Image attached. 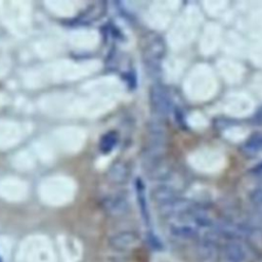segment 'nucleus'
Here are the masks:
<instances>
[{"instance_id":"nucleus-1","label":"nucleus","mask_w":262,"mask_h":262,"mask_svg":"<svg viewBox=\"0 0 262 262\" xmlns=\"http://www.w3.org/2000/svg\"><path fill=\"white\" fill-rule=\"evenodd\" d=\"M149 103L154 113L159 117H167L172 112V101L168 93L160 85L150 87Z\"/></svg>"},{"instance_id":"nucleus-2","label":"nucleus","mask_w":262,"mask_h":262,"mask_svg":"<svg viewBox=\"0 0 262 262\" xmlns=\"http://www.w3.org/2000/svg\"><path fill=\"white\" fill-rule=\"evenodd\" d=\"M220 260L221 262H247L246 246L235 238L227 241L220 250Z\"/></svg>"},{"instance_id":"nucleus-3","label":"nucleus","mask_w":262,"mask_h":262,"mask_svg":"<svg viewBox=\"0 0 262 262\" xmlns=\"http://www.w3.org/2000/svg\"><path fill=\"white\" fill-rule=\"evenodd\" d=\"M170 233L175 238L181 241H191L199 239L201 235V230L191 222L183 219L174 220L170 225Z\"/></svg>"},{"instance_id":"nucleus-4","label":"nucleus","mask_w":262,"mask_h":262,"mask_svg":"<svg viewBox=\"0 0 262 262\" xmlns=\"http://www.w3.org/2000/svg\"><path fill=\"white\" fill-rule=\"evenodd\" d=\"M165 54V45L160 37H151L147 40L143 47V55L146 66L152 67L158 64V61Z\"/></svg>"},{"instance_id":"nucleus-5","label":"nucleus","mask_w":262,"mask_h":262,"mask_svg":"<svg viewBox=\"0 0 262 262\" xmlns=\"http://www.w3.org/2000/svg\"><path fill=\"white\" fill-rule=\"evenodd\" d=\"M139 236L136 232L131 230L120 231L108 238V245L112 249L117 251H129L137 246Z\"/></svg>"},{"instance_id":"nucleus-6","label":"nucleus","mask_w":262,"mask_h":262,"mask_svg":"<svg viewBox=\"0 0 262 262\" xmlns=\"http://www.w3.org/2000/svg\"><path fill=\"white\" fill-rule=\"evenodd\" d=\"M101 208L102 210L115 217L123 216L130 210L129 202L121 195H108L101 200Z\"/></svg>"},{"instance_id":"nucleus-7","label":"nucleus","mask_w":262,"mask_h":262,"mask_svg":"<svg viewBox=\"0 0 262 262\" xmlns=\"http://www.w3.org/2000/svg\"><path fill=\"white\" fill-rule=\"evenodd\" d=\"M130 174L131 172L128 165L123 162H117L110 167L107 171V179L114 184L121 185L128 181Z\"/></svg>"},{"instance_id":"nucleus-8","label":"nucleus","mask_w":262,"mask_h":262,"mask_svg":"<svg viewBox=\"0 0 262 262\" xmlns=\"http://www.w3.org/2000/svg\"><path fill=\"white\" fill-rule=\"evenodd\" d=\"M151 195H152V199L155 200V202L160 206V205H163V204L177 198L178 192L174 186L164 183V184H161V185L155 187L154 190L151 191Z\"/></svg>"},{"instance_id":"nucleus-9","label":"nucleus","mask_w":262,"mask_h":262,"mask_svg":"<svg viewBox=\"0 0 262 262\" xmlns=\"http://www.w3.org/2000/svg\"><path fill=\"white\" fill-rule=\"evenodd\" d=\"M104 11H105L104 3L99 2L96 4H92L90 7H88V9H86L84 11V13L82 15L79 16L78 20L81 24H89V23L95 21L96 19L101 17V15L104 13Z\"/></svg>"},{"instance_id":"nucleus-10","label":"nucleus","mask_w":262,"mask_h":262,"mask_svg":"<svg viewBox=\"0 0 262 262\" xmlns=\"http://www.w3.org/2000/svg\"><path fill=\"white\" fill-rule=\"evenodd\" d=\"M118 140H119V135L116 131L112 130V131L105 132L100 137V140H99V143H98V147H99L100 152H102L104 155H107L111 151H113V149L116 147V145L118 143Z\"/></svg>"},{"instance_id":"nucleus-11","label":"nucleus","mask_w":262,"mask_h":262,"mask_svg":"<svg viewBox=\"0 0 262 262\" xmlns=\"http://www.w3.org/2000/svg\"><path fill=\"white\" fill-rule=\"evenodd\" d=\"M243 150L247 155H256L262 150V133L251 135L243 145Z\"/></svg>"},{"instance_id":"nucleus-12","label":"nucleus","mask_w":262,"mask_h":262,"mask_svg":"<svg viewBox=\"0 0 262 262\" xmlns=\"http://www.w3.org/2000/svg\"><path fill=\"white\" fill-rule=\"evenodd\" d=\"M136 194H137V200L140 208V212L142 215V218L146 223L149 221V215H148V209H147V203L145 199V193H144V184L140 179L136 180Z\"/></svg>"},{"instance_id":"nucleus-13","label":"nucleus","mask_w":262,"mask_h":262,"mask_svg":"<svg viewBox=\"0 0 262 262\" xmlns=\"http://www.w3.org/2000/svg\"><path fill=\"white\" fill-rule=\"evenodd\" d=\"M249 199L256 210H262V187L257 186L256 188L252 189L249 194Z\"/></svg>"},{"instance_id":"nucleus-14","label":"nucleus","mask_w":262,"mask_h":262,"mask_svg":"<svg viewBox=\"0 0 262 262\" xmlns=\"http://www.w3.org/2000/svg\"><path fill=\"white\" fill-rule=\"evenodd\" d=\"M249 173H250L252 176L256 177L257 179L260 178V177H262V162H261V163H258L256 166H254L253 168H251V169L249 170Z\"/></svg>"},{"instance_id":"nucleus-15","label":"nucleus","mask_w":262,"mask_h":262,"mask_svg":"<svg viewBox=\"0 0 262 262\" xmlns=\"http://www.w3.org/2000/svg\"><path fill=\"white\" fill-rule=\"evenodd\" d=\"M255 120H256V122H257L258 124H262V108H261L260 112L257 114Z\"/></svg>"},{"instance_id":"nucleus-16","label":"nucleus","mask_w":262,"mask_h":262,"mask_svg":"<svg viewBox=\"0 0 262 262\" xmlns=\"http://www.w3.org/2000/svg\"><path fill=\"white\" fill-rule=\"evenodd\" d=\"M258 186H260V187H262V177H260V178H258Z\"/></svg>"},{"instance_id":"nucleus-17","label":"nucleus","mask_w":262,"mask_h":262,"mask_svg":"<svg viewBox=\"0 0 262 262\" xmlns=\"http://www.w3.org/2000/svg\"><path fill=\"white\" fill-rule=\"evenodd\" d=\"M0 262H1V259H0Z\"/></svg>"}]
</instances>
